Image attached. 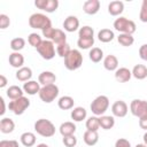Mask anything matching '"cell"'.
Segmentation results:
<instances>
[{"label":"cell","instance_id":"4dcf8cb0","mask_svg":"<svg viewBox=\"0 0 147 147\" xmlns=\"http://www.w3.org/2000/svg\"><path fill=\"white\" fill-rule=\"evenodd\" d=\"M51 40L54 44H56V46L61 45V44H64V42H67V34L61 29H54V32H53V36H52Z\"/></svg>","mask_w":147,"mask_h":147},{"label":"cell","instance_id":"681fc988","mask_svg":"<svg viewBox=\"0 0 147 147\" xmlns=\"http://www.w3.org/2000/svg\"><path fill=\"white\" fill-rule=\"evenodd\" d=\"M0 103H1V110H0V115H3L6 113V105H5V100L1 96L0 98Z\"/></svg>","mask_w":147,"mask_h":147},{"label":"cell","instance_id":"ab89813d","mask_svg":"<svg viewBox=\"0 0 147 147\" xmlns=\"http://www.w3.org/2000/svg\"><path fill=\"white\" fill-rule=\"evenodd\" d=\"M139 20L142 23H147V0H144L139 11Z\"/></svg>","mask_w":147,"mask_h":147},{"label":"cell","instance_id":"c3c4849f","mask_svg":"<svg viewBox=\"0 0 147 147\" xmlns=\"http://www.w3.org/2000/svg\"><path fill=\"white\" fill-rule=\"evenodd\" d=\"M7 83H8V79L6 78V76L5 75H0V88L6 87Z\"/></svg>","mask_w":147,"mask_h":147},{"label":"cell","instance_id":"7bdbcfd3","mask_svg":"<svg viewBox=\"0 0 147 147\" xmlns=\"http://www.w3.org/2000/svg\"><path fill=\"white\" fill-rule=\"evenodd\" d=\"M0 147H20V146H18V141L10 139V140H1Z\"/></svg>","mask_w":147,"mask_h":147},{"label":"cell","instance_id":"5b68a950","mask_svg":"<svg viewBox=\"0 0 147 147\" xmlns=\"http://www.w3.org/2000/svg\"><path fill=\"white\" fill-rule=\"evenodd\" d=\"M59 87L55 84H51V85H46V86H41L40 91H39V98L42 102L45 103H51L53 102L57 96H59Z\"/></svg>","mask_w":147,"mask_h":147},{"label":"cell","instance_id":"ee69618b","mask_svg":"<svg viewBox=\"0 0 147 147\" xmlns=\"http://www.w3.org/2000/svg\"><path fill=\"white\" fill-rule=\"evenodd\" d=\"M53 32H54V28L51 25V26H47L45 28L44 30H41V33H42V37H45L47 40H51L52 36H53Z\"/></svg>","mask_w":147,"mask_h":147},{"label":"cell","instance_id":"d590c367","mask_svg":"<svg viewBox=\"0 0 147 147\" xmlns=\"http://www.w3.org/2000/svg\"><path fill=\"white\" fill-rule=\"evenodd\" d=\"M78 38H94V30L90 25H84L78 30Z\"/></svg>","mask_w":147,"mask_h":147},{"label":"cell","instance_id":"f6af8a7d","mask_svg":"<svg viewBox=\"0 0 147 147\" xmlns=\"http://www.w3.org/2000/svg\"><path fill=\"white\" fill-rule=\"evenodd\" d=\"M114 147H131V144H130V141H129L127 139H125V138H119V139L116 140Z\"/></svg>","mask_w":147,"mask_h":147},{"label":"cell","instance_id":"2e32d148","mask_svg":"<svg viewBox=\"0 0 147 147\" xmlns=\"http://www.w3.org/2000/svg\"><path fill=\"white\" fill-rule=\"evenodd\" d=\"M23 91L24 93H26L28 95H36V94H39V91H40V84L39 82L37 80H29V82H25L24 85H23Z\"/></svg>","mask_w":147,"mask_h":147},{"label":"cell","instance_id":"603a6c76","mask_svg":"<svg viewBox=\"0 0 147 147\" xmlns=\"http://www.w3.org/2000/svg\"><path fill=\"white\" fill-rule=\"evenodd\" d=\"M14 130H15V123H14V121L11 118L3 117L0 121V131L2 133L8 134V133H11Z\"/></svg>","mask_w":147,"mask_h":147},{"label":"cell","instance_id":"ba28073f","mask_svg":"<svg viewBox=\"0 0 147 147\" xmlns=\"http://www.w3.org/2000/svg\"><path fill=\"white\" fill-rule=\"evenodd\" d=\"M30 107V100L26 96L18 98L16 100H11L8 103V109L15 115H22Z\"/></svg>","mask_w":147,"mask_h":147},{"label":"cell","instance_id":"e0dca14e","mask_svg":"<svg viewBox=\"0 0 147 147\" xmlns=\"http://www.w3.org/2000/svg\"><path fill=\"white\" fill-rule=\"evenodd\" d=\"M8 62L9 64L13 67V68H16V69H20L22 67H24V56L20 53V52H13L9 54V57H8Z\"/></svg>","mask_w":147,"mask_h":147},{"label":"cell","instance_id":"44dd1931","mask_svg":"<svg viewBox=\"0 0 147 147\" xmlns=\"http://www.w3.org/2000/svg\"><path fill=\"white\" fill-rule=\"evenodd\" d=\"M76 129H77V127H76L75 123L68 121V122H64V123H62V124L60 125L59 131H60V133H61L62 137H68V136L75 134Z\"/></svg>","mask_w":147,"mask_h":147},{"label":"cell","instance_id":"ffe728a7","mask_svg":"<svg viewBox=\"0 0 147 147\" xmlns=\"http://www.w3.org/2000/svg\"><path fill=\"white\" fill-rule=\"evenodd\" d=\"M15 77L20 82H24V83L29 82V80H31V77H32V70L29 67H22V68L17 69Z\"/></svg>","mask_w":147,"mask_h":147},{"label":"cell","instance_id":"7c38bea8","mask_svg":"<svg viewBox=\"0 0 147 147\" xmlns=\"http://www.w3.org/2000/svg\"><path fill=\"white\" fill-rule=\"evenodd\" d=\"M63 29L67 32H75L79 30V20L75 15H69L64 21H63Z\"/></svg>","mask_w":147,"mask_h":147},{"label":"cell","instance_id":"277c9868","mask_svg":"<svg viewBox=\"0 0 147 147\" xmlns=\"http://www.w3.org/2000/svg\"><path fill=\"white\" fill-rule=\"evenodd\" d=\"M91 111L93 113L94 116H102L109 108V99L106 95H99L96 96L90 105Z\"/></svg>","mask_w":147,"mask_h":147},{"label":"cell","instance_id":"1f68e13d","mask_svg":"<svg viewBox=\"0 0 147 147\" xmlns=\"http://www.w3.org/2000/svg\"><path fill=\"white\" fill-rule=\"evenodd\" d=\"M88 57L92 62L94 63H99L102 59H103V51L99 47H92L88 52Z\"/></svg>","mask_w":147,"mask_h":147},{"label":"cell","instance_id":"484cf974","mask_svg":"<svg viewBox=\"0 0 147 147\" xmlns=\"http://www.w3.org/2000/svg\"><path fill=\"white\" fill-rule=\"evenodd\" d=\"M6 94H7V96H8L10 100H16V99H18V98L24 96V91H23L22 87L17 86V85H11V86H9V87L7 88Z\"/></svg>","mask_w":147,"mask_h":147},{"label":"cell","instance_id":"60d3db41","mask_svg":"<svg viewBox=\"0 0 147 147\" xmlns=\"http://www.w3.org/2000/svg\"><path fill=\"white\" fill-rule=\"evenodd\" d=\"M62 142L65 147H76L77 145V138L75 137V134L72 136H68V137H63Z\"/></svg>","mask_w":147,"mask_h":147},{"label":"cell","instance_id":"e575fe53","mask_svg":"<svg viewBox=\"0 0 147 147\" xmlns=\"http://www.w3.org/2000/svg\"><path fill=\"white\" fill-rule=\"evenodd\" d=\"M24 46H25V39L22 37L14 38L10 41V48L13 52H20L24 48Z\"/></svg>","mask_w":147,"mask_h":147},{"label":"cell","instance_id":"f907efd6","mask_svg":"<svg viewBox=\"0 0 147 147\" xmlns=\"http://www.w3.org/2000/svg\"><path fill=\"white\" fill-rule=\"evenodd\" d=\"M142 139H144V144H145V145H147V131L144 133V136H142Z\"/></svg>","mask_w":147,"mask_h":147},{"label":"cell","instance_id":"816d5d0a","mask_svg":"<svg viewBox=\"0 0 147 147\" xmlns=\"http://www.w3.org/2000/svg\"><path fill=\"white\" fill-rule=\"evenodd\" d=\"M36 147H49L47 144H44V142H41V144H38Z\"/></svg>","mask_w":147,"mask_h":147},{"label":"cell","instance_id":"4316f807","mask_svg":"<svg viewBox=\"0 0 147 147\" xmlns=\"http://www.w3.org/2000/svg\"><path fill=\"white\" fill-rule=\"evenodd\" d=\"M74 105H75V100L72 96L70 95H63L57 101V106L60 109L62 110H69V109H72L74 108Z\"/></svg>","mask_w":147,"mask_h":147},{"label":"cell","instance_id":"9a60e30c","mask_svg":"<svg viewBox=\"0 0 147 147\" xmlns=\"http://www.w3.org/2000/svg\"><path fill=\"white\" fill-rule=\"evenodd\" d=\"M38 82L40 85L46 86V85H51V84H55L56 82V76L54 72L52 71H42L41 74H39L38 76Z\"/></svg>","mask_w":147,"mask_h":147},{"label":"cell","instance_id":"d4e9b609","mask_svg":"<svg viewBox=\"0 0 147 147\" xmlns=\"http://www.w3.org/2000/svg\"><path fill=\"white\" fill-rule=\"evenodd\" d=\"M20 140H21V144L25 147H32L36 145V141H37V138H36V134L33 132H24L21 134L20 137Z\"/></svg>","mask_w":147,"mask_h":147},{"label":"cell","instance_id":"cb8c5ba5","mask_svg":"<svg viewBox=\"0 0 147 147\" xmlns=\"http://www.w3.org/2000/svg\"><path fill=\"white\" fill-rule=\"evenodd\" d=\"M83 140L87 146H94L99 141V133L96 131H88L86 130L83 134Z\"/></svg>","mask_w":147,"mask_h":147},{"label":"cell","instance_id":"8fae6325","mask_svg":"<svg viewBox=\"0 0 147 147\" xmlns=\"http://www.w3.org/2000/svg\"><path fill=\"white\" fill-rule=\"evenodd\" d=\"M127 111H129V106L123 100H117L111 106V113L114 117H119V118L125 117L127 115Z\"/></svg>","mask_w":147,"mask_h":147},{"label":"cell","instance_id":"8992f818","mask_svg":"<svg viewBox=\"0 0 147 147\" xmlns=\"http://www.w3.org/2000/svg\"><path fill=\"white\" fill-rule=\"evenodd\" d=\"M29 25L32 29L44 30L45 28L52 25V21L42 13H34L29 17Z\"/></svg>","mask_w":147,"mask_h":147},{"label":"cell","instance_id":"836d02e7","mask_svg":"<svg viewBox=\"0 0 147 147\" xmlns=\"http://www.w3.org/2000/svg\"><path fill=\"white\" fill-rule=\"evenodd\" d=\"M85 126H86V130L88 131H96L100 129V121H99V117L98 116H91L86 119V123H85Z\"/></svg>","mask_w":147,"mask_h":147},{"label":"cell","instance_id":"b9f144b4","mask_svg":"<svg viewBox=\"0 0 147 147\" xmlns=\"http://www.w3.org/2000/svg\"><path fill=\"white\" fill-rule=\"evenodd\" d=\"M10 25V20L6 14H0V29L5 30Z\"/></svg>","mask_w":147,"mask_h":147},{"label":"cell","instance_id":"5bb4252c","mask_svg":"<svg viewBox=\"0 0 147 147\" xmlns=\"http://www.w3.org/2000/svg\"><path fill=\"white\" fill-rule=\"evenodd\" d=\"M131 77H132V72L129 68L121 67L115 71V79L118 83H126L131 79Z\"/></svg>","mask_w":147,"mask_h":147},{"label":"cell","instance_id":"f1b7e54d","mask_svg":"<svg viewBox=\"0 0 147 147\" xmlns=\"http://www.w3.org/2000/svg\"><path fill=\"white\" fill-rule=\"evenodd\" d=\"M115 38V34H114V31L110 30V29H101L99 32H98V39L101 41V42H110L113 41Z\"/></svg>","mask_w":147,"mask_h":147},{"label":"cell","instance_id":"83f0119b","mask_svg":"<svg viewBox=\"0 0 147 147\" xmlns=\"http://www.w3.org/2000/svg\"><path fill=\"white\" fill-rule=\"evenodd\" d=\"M131 72H132V77H134L138 80H142L147 77V67L145 64H136L131 70Z\"/></svg>","mask_w":147,"mask_h":147},{"label":"cell","instance_id":"d6986e66","mask_svg":"<svg viewBox=\"0 0 147 147\" xmlns=\"http://www.w3.org/2000/svg\"><path fill=\"white\" fill-rule=\"evenodd\" d=\"M103 67L108 71H116L118 69V59L113 54L107 55L103 59Z\"/></svg>","mask_w":147,"mask_h":147},{"label":"cell","instance_id":"6da1fadb","mask_svg":"<svg viewBox=\"0 0 147 147\" xmlns=\"http://www.w3.org/2000/svg\"><path fill=\"white\" fill-rule=\"evenodd\" d=\"M34 131L44 138H51L55 134V125L49 119L39 118L34 123Z\"/></svg>","mask_w":147,"mask_h":147},{"label":"cell","instance_id":"7a4b0ae2","mask_svg":"<svg viewBox=\"0 0 147 147\" xmlns=\"http://www.w3.org/2000/svg\"><path fill=\"white\" fill-rule=\"evenodd\" d=\"M114 29L116 31H118L119 33L133 34L137 30V25L133 21H131L124 16H119L118 18H116L114 21Z\"/></svg>","mask_w":147,"mask_h":147},{"label":"cell","instance_id":"d6a6232c","mask_svg":"<svg viewBox=\"0 0 147 147\" xmlns=\"http://www.w3.org/2000/svg\"><path fill=\"white\" fill-rule=\"evenodd\" d=\"M117 41L119 45L124 46V47H130L133 45L134 42V38L132 34H127V33H119L117 37Z\"/></svg>","mask_w":147,"mask_h":147},{"label":"cell","instance_id":"f5cc1de1","mask_svg":"<svg viewBox=\"0 0 147 147\" xmlns=\"http://www.w3.org/2000/svg\"><path fill=\"white\" fill-rule=\"evenodd\" d=\"M134 147H147V145H145V144H138Z\"/></svg>","mask_w":147,"mask_h":147},{"label":"cell","instance_id":"9c48e42d","mask_svg":"<svg viewBox=\"0 0 147 147\" xmlns=\"http://www.w3.org/2000/svg\"><path fill=\"white\" fill-rule=\"evenodd\" d=\"M130 111L133 116L138 117L139 119L147 116V101L134 99L130 103Z\"/></svg>","mask_w":147,"mask_h":147},{"label":"cell","instance_id":"7dc6e473","mask_svg":"<svg viewBox=\"0 0 147 147\" xmlns=\"http://www.w3.org/2000/svg\"><path fill=\"white\" fill-rule=\"evenodd\" d=\"M139 126H140L142 130L147 131V116H146V117H142V118L139 119Z\"/></svg>","mask_w":147,"mask_h":147},{"label":"cell","instance_id":"7402d4cb","mask_svg":"<svg viewBox=\"0 0 147 147\" xmlns=\"http://www.w3.org/2000/svg\"><path fill=\"white\" fill-rule=\"evenodd\" d=\"M86 116H87V111L84 107H75L70 113V117L74 122H82L86 118Z\"/></svg>","mask_w":147,"mask_h":147},{"label":"cell","instance_id":"ac0fdd59","mask_svg":"<svg viewBox=\"0 0 147 147\" xmlns=\"http://www.w3.org/2000/svg\"><path fill=\"white\" fill-rule=\"evenodd\" d=\"M124 11V2L119 0H115L109 2L108 5V13L111 16H119Z\"/></svg>","mask_w":147,"mask_h":147},{"label":"cell","instance_id":"f35d334b","mask_svg":"<svg viewBox=\"0 0 147 147\" xmlns=\"http://www.w3.org/2000/svg\"><path fill=\"white\" fill-rule=\"evenodd\" d=\"M70 52H71V48H70V45L68 42H64V44H61V45H57L56 46V54L60 57H63L64 59Z\"/></svg>","mask_w":147,"mask_h":147},{"label":"cell","instance_id":"f546056e","mask_svg":"<svg viewBox=\"0 0 147 147\" xmlns=\"http://www.w3.org/2000/svg\"><path fill=\"white\" fill-rule=\"evenodd\" d=\"M99 121H100V127L103 129V130H110L115 125V118H114V116L102 115V116L99 117Z\"/></svg>","mask_w":147,"mask_h":147},{"label":"cell","instance_id":"74e56055","mask_svg":"<svg viewBox=\"0 0 147 147\" xmlns=\"http://www.w3.org/2000/svg\"><path fill=\"white\" fill-rule=\"evenodd\" d=\"M94 45V38H78L77 46L80 49H91Z\"/></svg>","mask_w":147,"mask_h":147},{"label":"cell","instance_id":"30bf717a","mask_svg":"<svg viewBox=\"0 0 147 147\" xmlns=\"http://www.w3.org/2000/svg\"><path fill=\"white\" fill-rule=\"evenodd\" d=\"M34 6L46 13H54L59 8V0H36Z\"/></svg>","mask_w":147,"mask_h":147},{"label":"cell","instance_id":"8d00e7d4","mask_svg":"<svg viewBox=\"0 0 147 147\" xmlns=\"http://www.w3.org/2000/svg\"><path fill=\"white\" fill-rule=\"evenodd\" d=\"M42 38H41V36L40 34H38V33H36V32H32V33H30L29 36H28V42L32 46V47H34L36 49L39 47V45L42 42Z\"/></svg>","mask_w":147,"mask_h":147},{"label":"cell","instance_id":"bcb514c9","mask_svg":"<svg viewBox=\"0 0 147 147\" xmlns=\"http://www.w3.org/2000/svg\"><path fill=\"white\" fill-rule=\"evenodd\" d=\"M139 56L141 60L147 62V44H144L139 48Z\"/></svg>","mask_w":147,"mask_h":147},{"label":"cell","instance_id":"52a82bcc","mask_svg":"<svg viewBox=\"0 0 147 147\" xmlns=\"http://www.w3.org/2000/svg\"><path fill=\"white\" fill-rule=\"evenodd\" d=\"M38 54L44 59V60H52L55 56L56 53V48H55V44L52 40H47L44 39L42 42L39 45V47L37 48Z\"/></svg>","mask_w":147,"mask_h":147},{"label":"cell","instance_id":"4fadbf2b","mask_svg":"<svg viewBox=\"0 0 147 147\" xmlns=\"http://www.w3.org/2000/svg\"><path fill=\"white\" fill-rule=\"evenodd\" d=\"M101 3L99 0H86L83 5V10L87 15H95L100 10Z\"/></svg>","mask_w":147,"mask_h":147},{"label":"cell","instance_id":"3957f363","mask_svg":"<svg viewBox=\"0 0 147 147\" xmlns=\"http://www.w3.org/2000/svg\"><path fill=\"white\" fill-rule=\"evenodd\" d=\"M83 54L78 49H71V52L64 57V67L70 70H77L83 64Z\"/></svg>","mask_w":147,"mask_h":147}]
</instances>
